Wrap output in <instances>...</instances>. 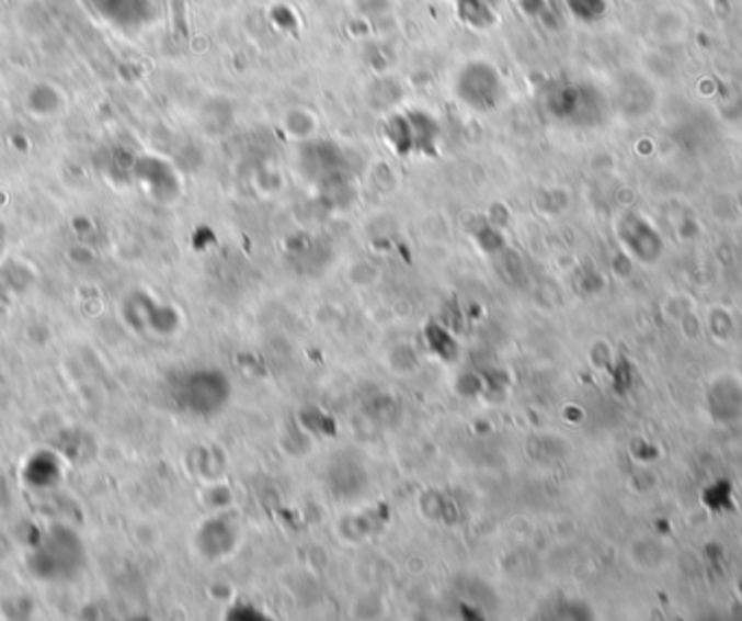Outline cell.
Listing matches in <instances>:
<instances>
[{"label":"cell","mask_w":742,"mask_h":621,"mask_svg":"<svg viewBox=\"0 0 742 621\" xmlns=\"http://www.w3.org/2000/svg\"><path fill=\"white\" fill-rule=\"evenodd\" d=\"M545 113L567 126H593L606 115L604 92L589 81H553L543 90Z\"/></svg>","instance_id":"cell-1"},{"label":"cell","mask_w":742,"mask_h":621,"mask_svg":"<svg viewBox=\"0 0 742 621\" xmlns=\"http://www.w3.org/2000/svg\"><path fill=\"white\" fill-rule=\"evenodd\" d=\"M385 139L400 157L436 155L441 126L424 109H407L393 113L385 124Z\"/></svg>","instance_id":"cell-2"},{"label":"cell","mask_w":742,"mask_h":621,"mask_svg":"<svg viewBox=\"0 0 742 621\" xmlns=\"http://www.w3.org/2000/svg\"><path fill=\"white\" fill-rule=\"evenodd\" d=\"M454 94L465 106L489 113L504 101L506 83L502 72L491 61L471 59L456 72Z\"/></svg>","instance_id":"cell-3"},{"label":"cell","mask_w":742,"mask_h":621,"mask_svg":"<svg viewBox=\"0 0 742 621\" xmlns=\"http://www.w3.org/2000/svg\"><path fill=\"white\" fill-rule=\"evenodd\" d=\"M302 170L321 190L341 188L347 179V159L341 148L332 142H313L309 144L302 155Z\"/></svg>","instance_id":"cell-4"},{"label":"cell","mask_w":742,"mask_h":621,"mask_svg":"<svg viewBox=\"0 0 742 621\" xmlns=\"http://www.w3.org/2000/svg\"><path fill=\"white\" fill-rule=\"evenodd\" d=\"M92 4L122 31H139L155 18L152 0H92Z\"/></svg>","instance_id":"cell-5"},{"label":"cell","mask_w":742,"mask_h":621,"mask_svg":"<svg viewBox=\"0 0 742 621\" xmlns=\"http://www.w3.org/2000/svg\"><path fill=\"white\" fill-rule=\"evenodd\" d=\"M458 20L473 31H489L498 24L504 0H452Z\"/></svg>","instance_id":"cell-6"},{"label":"cell","mask_w":742,"mask_h":621,"mask_svg":"<svg viewBox=\"0 0 742 621\" xmlns=\"http://www.w3.org/2000/svg\"><path fill=\"white\" fill-rule=\"evenodd\" d=\"M569 13L584 22V24H593L606 18L608 11V0H564Z\"/></svg>","instance_id":"cell-7"}]
</instances>
